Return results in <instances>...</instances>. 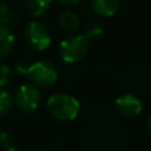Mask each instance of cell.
I'll return each instance as SVG.
<instances>
[{
  "label": "cell",
  "mask_w": 151,
  "mask_h": 151,
  "mask_svg": "<svg viewBox=\"0 0 151 151\" xmlns=\"http://www.w3.org/2000/svg\"><path fill=\"white\" fill-rule=\"evenodd\" d=\"M16 70L20 74H27L31 82L40 88H48L57 81V68L49 61H37L28 68L16 66Z\"/></svg>",
  "instance_id": "cell-1"
},
{
  "label": "cell",
  "mask_w": 151,
  "mask_h": 151,
  "mask_svg": "<svg viewBox=\"0 0 151 151\" xmlns=\"http://www.w3.org/2000/svg\"><path fill=\"white\" fill-rule=\"evenodd\" d=\"M48 111L60 121H73L80 113V102L69 94H53L47 101Z\"/></svg>",
  "instance_id": "cell-2"
},
{
  "label": "cell",
  "mask_w": 151,
  "mask_h": 151,
  "mask_svg": "<svg viewBox=\"0 0 151 151\" xmlns=\"http://www.w3.org/2000/svg\"><path fill=\"white\" fill-rule=\"evenodd\" d=\"M89 50V40L85 35H73V36L65 37L60 42L58 53L63 61L68 64H74L81 61Z\"/></svg>",
  "instance_id": "cell-3"
},
{
  "label": "cell",
  "mask_w": 151,
  "mask_h": 151,
  "mask_svg": "<svg viewBox=\"0 0 151 151\" xmlns=\"http://www.w3.org/2000/svg\"><path fill=\"white\" fill-rule=\"evenodd\" d=\"M24 35L28 44L36 50H45L52 42V33L41 21H29L25 27Z\"/></svg>",
  "instance_id": "cell-4"
},
{
  "label": "cell",
  "mask_w": 151,
  "mask_h": 151,
  "mask_svg": "<svg viewBox=\"0 0 151 151\" xmlns=\"http://www.w3.org/2000/svg\"><path fill=\"white\" fill-rule=\"evenodd\" d=\"M15 104L24 113H32L39 109L41 102V94L35 86L23 85L15 93Z\"/></svg>",
  "instance_id": "cell-5"
},
{
  "label": "cell",
  "mask_w": 151,
  "mask_h": 151,
  "mask_svg": "<svg viewBox=\"0 0 151 151\" xmlns=\"http://www.w3.org/2000/svg\"><path fill=\"white\" fill-rule=\"evenodd\" d=\"M115 109L122 117L133 118L141 114L142 111V101L134 94H123L115 99Z\"/></svg>",
  "instance_id": "cell-6"
},
{
  "label": "cell",
  "mask_w": 151,
  "mask_h": 151,
  "mask_svg": "<svg viewBox=\"0 0 151 151\" xmlns=\"http://www.w3.org/2000/svg\"><path fill=\"white\" fill-rule=\"evenodd\" d=\"M121 0H91V8L96 13L105 17L114 16L118 12Z\"/></svg>",
  "instance_id": "cell-7"
},
{
  "label": "cell",
  "mask_w": 151,
  "mask_h": 151,
  "mask_svg": "<svg viewBox=\"0 0 151 151\" xmlns=\"http://www.w3.org/2000/svg\"><path fill=\"white\" fill-rule=\"evenodd\" d=\"M80 17L72 11H64L58 16V25L66 32H76L80 29Z\"/></svg>",
  "instance_id": "cell-8"
},
{
  "label": "cell",
  "mask_w": 151,
  "mask_h": 151,
  "mask_svg": "<svg viewBox=\"0 0 151 151\" xmlns=\"http://www.w3.org/2000/svg\"><path fill=\"white\" fill-rule=\"evenodd\" d=\"M15 42V36L9 28L0 25V58L5 57L11 52Z\"/></svg>",
  "instance_id": "cell-9"
},
{
  "label": "cell",
  "mask_w": 151,
  "mask_h": 151,
  "mask_svg": "<svg viewBox=\"0 0 151 151\" xmlns=\"http://www.w3.org/2000/svg\"><path fill=\"white\" fill-rule=\"evenodd\" d=\"M52 0H25L27 11L35 17H40L49 11Z\"/></svg>",
  "instance_id": "cell-10"
},
{
  "label": "cell",
  "mask_w": 151,
  "mask_h": 151,
  "mask_svg": "<svg viewBox=\"0 0 151 151\" xmlns=\"http://www.w3.org/2000/svg\"><path fill=\"white\" fill-rule=\"evenodd\" d=\"M17 21V16H16L15 11L5 3H0V25L9 28L13 27Z\"/></svg>",
  "instance_id": "cell-11"
},
{
  "label": "cell",
  "mask_w": 151,
  "mask_h": 151,
  "mask_svg": "<svg viewBox=\"0 0 151 151\" xmlns=\"http://www.w3.org/2000/svg\"><path fill=\"white\" fill-rule=\"evenodd\" d=\"M13 98L8 91L0 90V117H4L12 110L13 106Z\"/></svg>",
  "instance_id": "cell-12"
},
{
  "label": "cell",
  "mask_w": 151,
  "mask_h": 151,
  "mask_svg": "<svg viewBox=\"0 0 151 151\" xmlns=\"http://www.w3.org/2000/svg\"><path fill=\"white\" fill-rule=\"evenodd\" d=\"M13 72L9 66L7 65H0V88H4L12 81Z\"/></svg>",
  "instance_id": "cell-13"
},
{
  "label": "cell",
  "mask_w": 151,
  "mask_h": 151,
  "mask_svg": "<svg viewBox=\"0 0 151 151\" xmlns=\"http://www.w3.org/2000/svg\"><path fill=\"white\" fill-rule=\"evenodd\" d=\"M0 147H3L5 151L15 149V139L7 131H0Z\"/></svg>",
  "instance_id": "cell-14"
},
{
  "label": "cell",
  "mask_w": 151,
  "mask_h": 151,
  "mask_svg": "<svg viewBox=\"0 0 151 151\" xmlns=\"http://www.w3.org/2000/svg\"><path fill=\"white\" fill-rule=\"evenodd\" d=\"M102 35V27L98 25V24H93L90 25L88 29H86V33H85V37L86 39H97Z\"/></svg>",
  "instance_id": "cell-15"
},
{
  "label": "cell",
  "mask_w": 151,
  "mask_h": 151,
  "mask_svg": "<svg viewBox=\"0 0 151 151\" xmlns=\"http://www.w3.org/2000/svg\"><path fill=\"white\" fill-rule=\"evenodd\" d=\"M57 1H60L61 4H64V5H74V4H77V3H80L81 0H57Z\"/></svg>",
  "instance_id": "cell-16"
},
{
  "label": "cell",
  "mask_w": 151,
  "mask_h": 151,
  "mask_svg": "<svg viewBox=\"0 0 151 151\" xmlns=\"http://www.w3.org/2000/svg\"><path fill=\"white\" fill-rule=\"evenodd\" d=\"M149 131H150V134H151V119H150V122H149Z\"/></svg>",
  "instance_id": "cell-17"
},
{
  "label": "cell",
  "mask_w": 151,
  "mask_h": 151,
  "mask_svg": "<svg viewBox=\"0 0 151 151\" xmlns=\"http://www.w3.org/2000/svg\"><path fill=\"white\" fill-rule=\"evenodd\" d=\"M8 151H21V150H17V149H12V150H8Z\"/></svg>",
  "instance_id": "cell-18"
}]
</instances>
